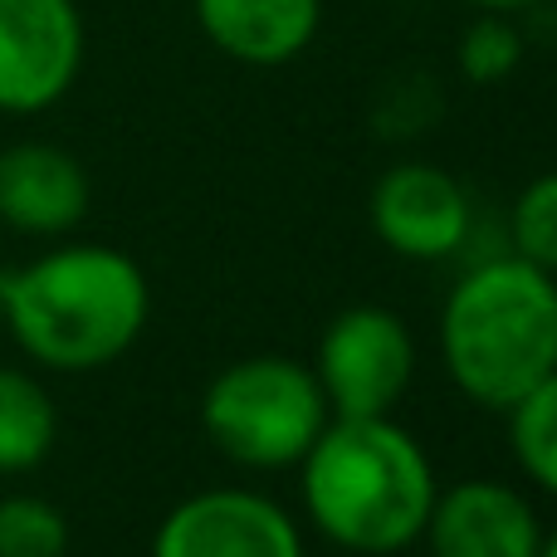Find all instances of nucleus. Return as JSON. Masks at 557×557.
I'll return each mask as SVG.
<instances>
[{"label": "nucleus", "instance_id": "obj_7", "mask_svg": "<svg viewBox=\"0 0 557 557\" xmlns=\"http://www.w3.org/2000/svg\"><path fill=\"white\" fill-rule=\"evenodd\" d=\"M152 557H304V533L255 490H201L157 523Z\"/></svg>", "mask_w": 557, "mask_h": 557}, {"label": "nucleus", "instance_id": "obj_4", "mask_svg": "<svg viewBox=\"0 0 557 557\" xmlns=\"http://www.w3.org/2000/svg\"><path fill=\"white\" fill-rule=\"evenodd\" d=\"M333 421L313 367L294 357H240L201 392V431L245 470H294Z\"/></svg>", "mask_w": 557, "mask_h": 557}, {"label": "nucleus", "instance_id": "obj_1", "mask_svg": "<svg viewBox=\"0 0 557 557\" xmlns=\"http://www.w3.org/2000/svg\"><path fill=\"white\" fill-rule=\"evenodd\" d=\"M294 470L308 523L362 557L421 543L441 494L425 445L392 416H333Z\"/></svg>", "mask_w": 557, "mask_h": 557}, {"label": "nucleus", "instance_id": "obj_18", "mask_svg": "<svg viewBox=\"0 0 557 557\" xmlns=\"http://www.w3.org/2000/svg\"><path fill=\"white\" fill-rule=\"evenodd\" d=\"M539 557H557V529H553V533H543V548H539Z\"/></svg>", "mask_w": 557, "mask_h": 557}, {"label": "nucleus", "instance_id": "obj_2", "mask_svg": "<svg viewBox=\"0 0 557 557\" xmlns=\"http://www.w3.org/2000/svg\"><path fill=\"white\" fill-rule=\"evenodd\" d=\"M152 288L117 245H59L0 274V327L49 372H98L143 337Z\"/></svg>", "mask_w": 557, "mask_h": 557}, {"label": "nucleus", "instance_id": "obj_12", "mask_svg": "<svg viewBox=\"0 0 557 557\" xmlns=\"http://www.w3.org/2000/svg\"><path fill=\"white\" fill-rule=\"evenodd\" d=\"M59 441L54 396L39 376L20 367H0V474H29L49 460Z\"/></svg>", "mask_w": 557, "mask_h": 557}, {"label": "nucleus", "instance_id": "obj_14", "mask_svg": "<svg viewBox=\"0 0 557 557\" xmlns=\"http://www.w3.org/2000/svg\"><path fill=\"white\" fill-rule=\"evenodd\" d=\"M523 29L513 15H474L460 35V49H455V64L470 84L490 88V84H504V78L519 74L523 64Z\"/></svg>", "mask_w": 557, "mask_h": 557}, {"label": "nucleus", "instance_id": "obj_16", "mask_svg": "<svg viewBox=\"0 0 557 557\" xmlns=\"http://www.w3.org/2000/svg\"><path fill=\"white\" fill-rule=\"evenodd\" d=\"M509 250L557 274V172L533 176L509 206Z\"/></svg>", "mask_w": 557, "mask_h": 557}, {"label": "nucleus", "instance_id": "obj_5", "mask_svg": "<svg viewBox=\"0 0 557 557\" xmlns=\"http://www.w3.org/2000/svg\"><path fill=\"white\" fill-rule=\"evenodd\" d=\"M313 376L333 416H392L416 382V337L392 308H343L318 337Z\"/></svg>", "mask_w": 557, "mask_h": 557}, {"label": "nucleus", "instance_id": "obj_11", "mask_svg": "<svg viewBox=\"0 0 557 557\" xmlns=\"http://www.w3.org/2000/svg\"><path fill=\"white\" fill-rule=\"evenodd\" d=\"M206 45L245 69H284L318 39L323 0H191Z\"/></svg>", "mask_w": 557, "mask_h": 557}, {"label": "nucleus", "instance_id": "obj_3", "mask_svg": "<svg viewBox=\"0 0 557 557\" xmlns=\"http://www.w3.org/2000/svg\"><path fill=\"white\" fill-rule=\"evenodd\" d=\"M441 357L484 411L523 401L557 372V274L513 250L470 264L441 308Z\"/></svg>", "mask_w": 557, "mask_h": 557}, {"label": "nucleus", "instance_id": "obj_15", "mask_svg": "<svg viewBox=\"0 0 557 557\" xmlns=\"http://www.w3.org/2000/svg\"><path fill=\"white\" fill-rule=\"evenodd\" d=\"M69 519L49 499L5 494L0 499V557H64Z\"/></svg>", "mask_w": 557, "mask_h": 557}, {"label": "nucleus", "instance_id": "obj_10", "mask_svg": "<svg viewBox=\"0 0 557 557\" xmlns=\"http://www.w3.org/2000/svg\"><path fill=\"white\" fill-rule=\"evenodd\" d=\"M88 201L94 186L74 152L54 143L0 147V225L35 240H59L84 225Z\"/></svg>", "mask_w": 557, "mask_h": 557}, {"label": "nucleus", "instance_id": "obj_9", "mask_svg": "<svg viewBox=\"0 0 557 557\" xmlns=\"http://www.w3.org/2000/svg\"><path fill=\"white\" fill-rule=\"evenodd\" d=\"M421 539L431 557H539L543 523L513 484L460 480L435 494Z\"/></svg>", "mask_w": 557, "mask_h": 557}, {"label": "nucleus", "instance_id": "obj_8", "mask_svg": "<svg viewBox=\"0 0 557 557\" xmlns=\"http://www.w3.org/2000/svg\"><path fill=\"white\" fill-rule=\"evenodd\" d=\"M372 231L401 260H450L474 231V211L465 186L435 162H396L372 186Z\"/></svg>", "mask_w": 557, "mask_h": 557}, {"label": "nucleus", "instance_id": "obj_13", "mask_svg": "<svg viewBox=\"0 0 557 557\" xmlns=\"http://www.w3.org/2000/svg\"><path fill=\"white\" fill-rule=\"evenodd\" d=\"M504 416H509V445L519 470L529 474V484L557 499V372L533 386L523 401H513Z\"/></svg>", "mask_w": 557, "mask_h": 557}, {"label": "nucleus", "instance_id": "obj_17", "mask_svg": "<svg viewBox=\"0 0 557 557\" xmlns=\"http://www.w3.org/2000/svg\"><path fill=\"white\" fill-rule=\"evenodd\" d=\"M460 5H470L474 15H523V10L543 5V0H460Z\"/></svg>", "mask_w": 557, "mask_h": 557}, {"label": "nucleus", "instance_id": "obj_6", "mask_svg": "<svg viewBox=\"0 0 557 557\" xmlns=\"http://www.w3.org/2000/svg\"><path fill=\"white\" fill-rule=\"evenodd\" d=\"M78 0H0V113L39 117L84 74Z\"/></svg>", "mask_w": 557, "mask_h": 557}]
</instances>
